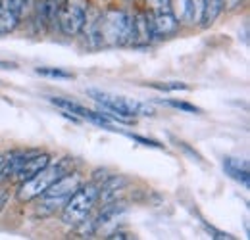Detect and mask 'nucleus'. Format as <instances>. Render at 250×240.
<instances>
[{
    "instance_id": "obj_1",
    "label": "nucleus",
    "mask_w": 250,
    "mask_h": 240,
    "mask_svg": "<svg viewBox=\"0 0 250 240\" xmlns=\"http://www.w3.org/2000/svg\"><path fill=\"white\" fill-rule=\"evenodd\" d=\"M87 37L96 46H122L129 40V16L122 10H108L87 29Z\"/></svg>"
},
{
    "instance_id": "obj_2",
    "label": "nucleus",
    "mask_w": 250,
    "mask_h": 240,
    "mask_svg": "<svg viewBox=\"0 0 250 240\" xmlns=\"http://www.w3.org/2000/svg\"><path fill=\"white\" fill-rule=\"evenodd\" d=\"M98 200V186L89 182L85 186L79 184V188L65 200L62 211V221L65 225H71V227H77L81 223L87 221L89 213L94 208Z\"/></svg>"
},
{
    "instance_id": "obj_3",
    "label": "nucleus",
    "mask_w": 250,
    "mask_h": 240,
    "mask_svg": "<svg viewBox=\"0 0 250 240\" xmlns=\"http://www.w3.org/2000/svg\"><path fill=\"white\" fill-rule=\"evenodd\" d=\"M65 173H69V160H62L58 163H48L35 177L21 182V186L18 190V200L20 202H29L33 198L41 196L50 184H54Z\"/></svg>"
},
{
    "instance_id": "obj_4",
    "label": "nucleus",
    "mask_w": 250,
    "mask_h": 240,
    "mask_svg": "<svg viewBox=\"0 0 250 240\" xmlns=\"http://www.w3.org/2000/svg\"><path fill=\"white\" fill-rule=\"evenodd\" d=\"M87 94L93 100H96L102 108H106L108 112L118 114V118H137V116H154L156 114L150 106H146L143 102H137V100H129L125 96L110 94V92L96 89H89Z\"/></svg>"
},
{
    "instance_id": "obj_5",
    "label": "nucleus",
    "mask_w": 250,
    "mask_h": 240,
    "mask_svg": "<svg viewBox=\"0 0 250 240\" xmlns=\"http://www.w3.org/2000/svg\"><path fill=\"white\" fill-rule=\"evenodd\" d=\"M56 23L65 37L79 35L87 23V12L83 0H62L58 8Z\"/></svg>"
},
{
    "instance_id": "obj_6",
    "label": "nucleus",
    "mask_w": 250,
    "mask_h": 240,
    "mask_svg": "<svg viewBox=\"0 0 250 240\" xmlns=\"http://www.w3.org/2000/svg\"><path fill=\"white\" fill-rule=\"evenodd\" d=\"M79 184H81V177L77 173H71V171L65 173L63 177H60L54 184H50L41 194V198H42V206L41 208H48V211H52L58 206H63L65 200L79 188Z\"/></svg>"
},
{
    "instance_id": "obj_7",
    "label": "nucleus",
    "mask_w": 250,
    "mask_h": 240,
    "mask_svg": "<svg viewBox=\"0 0 250 240\" xmlns=\"http://www.w3.org/2000/svg\"><path fill=\"white\" fill-rule=\"evenodd\" d=\"M154 27L148 14H135L129 16V40L127 44L133 46H145L154 40Z\"/></svg>"
},
{
    "instance_id": "obj_8",
    "label": "nucleus",
    "mask_w": 250,
    "mask_h": 240,
    "mask_svg": "<svg viewBox=\"0 0 250 240\" xmlns=\"http://www.w3.org/2000/svg\"><path fill=\"white\" fill-rule=\"evenodd\" d=\"M62 0H37L33 4V18L39 31H48L56 25V16Z\"/></svg>"
},
{
    "instance_id": "obj_9",
    "label": "nucleus",
    "mask_w": 250,
    "mask_h": 240,
    "mask_svg": "<svg viewBox=\"0 0 250 240\" xmlns=\"http://www.w3.org/2000/svg\"><path fill=\"white\" fill-rule=\"evenodd\" d=\"M48 163H50V156H48V154H31V156L25 154V156L21 158V161H20L16 173H14V179L20 180V182L31 179V177H35L41 169H44Z\"/></svg>"
},
{
    "instance_id": "obj_10",
    "label": "nucleus",
    "mask_w": 250,
    "mask_h": 240,
    "mask_svg": "<svg viewBox=\"0 0 250 240\" xmlns=\"http://www.w3.org/2000/svg\"><path fill=\"white\" fill-rule=\"evenodd\" d=\"M175 18L183 23L194 25L202 20V0H169Z\"/></svg>"
},
{
    "instance_id": "obj_11",
    "label": "nucleus",
    "mask_w": 250,
    "mask_h": 240,
    "mask_svg": "<svg viewBox=\"0 0 250 240\" xmlns=\"http://www.w3.org/2000/svg\"><path fill=\"white\" fill-rule=\"evenodd\" d=\"M50 102L56 104L58 108L65 110V112H69V114H75V116H79L83 120H89L93 121V123H96V125H104V127L110 129V123H108L110 118L106 114H96L93 110H87V108H83V106H79V104H75L71 100H65V98H50Z\"/></svg>"
},
{
    "instance_id": "obj_12",
    "label": "nucleus",
    "mask_w": 250,
    "mask_h": 240,
    "mask_svg": "<svg viewBox=\"0 0 250 240\" xmlns=\"http://www.w3.org/2000/svg\"><path fill=\"white\" fill-rule=\"evenodd\" d=\"M223 169L231 179L243 182L245 186H249V163L245 160H237V158H225L223 160Z\"/></svg>"
},
{
    "instance_id": "obj_13",
    "label": "nucleus",
    "mask_w": 250,
    "mask_h": 240,
    "mask_svg": "<svg viewBox=\"0 0 250 240\" xmlns=\"http://www.w3.org/2000/svg\"><path fill=\"white\" fill-rule=\"evenodd\" d=\"M223 0H202V23L204 25H212L216 21L221 10H223Z\"/></svg>"
},
{
    "instance_id": "obj_14",
    "label": "nucleus",
    "mask_w": 250,
    "mask_h": 240,
    "mask_svg": "<svg viewBox=\"0 0 250 240\" xmlns=\"http://www.w3.org/2000/svg\"><path fill=\"white\" fill-rule=\"evenodd\" d=\"M21 20L6 6V4H2L0 2V35H8V33H12V31L18 27V23H20Z\"/></svg>"
},
{
    "instance_id": "obj_15",
    "label": "nucleus",
    "mask_w": 250,
    "mask_h": 240,
    "mask_svg": "<svg viewBox=\"0 0 250 240\" xmlns=\"http://www.w3.org/2000/svg\"><path fill=\"white\" fill-rule=\"evenodd\" d=\"M127 184V180L122 179V177H112V179H108L100 188H98V198L100 200H104V202H110L116 194H118V190Z\"/></svg>"
},
{
    "instance_id": "obj_16",
    "label": "nucleus",
    "mask_w": 250,
    "mask_h": 240,
    "mask_svg": "<svg viewBox=\"0 0 250 240\" xmlns=\"http://www.w3.org/2000/svg\"><path fill=\"white\" fill-rule=\"evenodd\" d=\"M2 4H6L20 20H23V18L33 10V0H6V2H2Z\"/></svg>"
},
{
    "instance_id": "obj_17",
    "label": "nucleus",
    "mask_w": 250,
    "mask_h": 240,
    "mask_svg": "<svg viewBox=\"0 0 250 240\" xmlns=\"http://www.w3.org/2000/svg\"><path fill=\"white\" fill-rule=\"evenodd\" d=\"M146 6H148V16H158V14L173 12L169 0H146Z\"/></svg>"
},
{
    "instance_id": "obj_18",
    "label": "nucleus",
    "mask_w": 250,
    "mask_h": 240,
    "mask_svg": "<svg viewBox=\"0 0 250 240\" xmlns=\"http://www.w3.org/2000/svg\"><path fill=\"white\" fill-rule=\"evenodd\" d=\"M39 75H46V77H62V79H69L71 73L67 71H62V69H46V67H39L37 69Z\"/></svg>"
},
{
    "instance_id": "obj_19",
    "label": "nucleus",
    "mask_w": 250,
    "mask_h": 240,
    "mask_svg": "<svg viewBox=\"0 0 250 240\" xmlns=\"http://www.w3.org/2000/svg\"><path fill=\"white\" fill-rule=\"evenodd\" d=\"M167 104L171 108H177V110H183V112H188V114H198L200 110L192 104H187V102H177V100H167Z\"/></svg>"
},
{
    "instance_id": "obj_20",
    "label": "nucleus",
    "mask_w": 250,
    "mask_h": 240,
    "mask_svg": "<svg viewBox=\"0 0 250 240\" xmlns=\"http://www.w3.org/2000/svg\"><path fill=\"white\" fill-rule=\"evenodd\" d=\"M152 87L160 90H185L187 89L185 83H177V81H171V83H154Z\"/></svg>"
},
{
    "instance_id": "obj_21",
    "label": "nucleus",
    "mask_w": 250,
    "mask_h": 240,
    "mask_svg": "<svg viewBox=\"0 0 250 240\" xmlns=\"http://www.w3.org/2000/svg\"><path fill=\"white\" fill-rule=\"evenodd\" d=\"M131 139L133 140H137V142H141V144H145V146H152V148H162V144H158V142H154V140H148V139H143V137H133L131 135Z\"/></svg>"
},
{
    "instance_id": "obj_22",
    "label": "nucleus",
    "mask_w": 250,
    "mask_h": 240,
    "mask_svg": "<svg viewBox=\"0 0 250 240\" xmlns=\"http://www.w3.org/2000/svg\"><path fill=\"white\" fill-rule=\"evenodd\" d=\"M6 202H8V190L6 188H0V211L4 210Z\"/></svg>"
},
{
    "instance_id": "obj_23",
    "label": "nucleus",
    "mask_w": 250,
    "mask_h": 240,
    "mask_svg": "<svg viewBox=\"0 0 250 240\" xmlns=\"http://www.w3.org/2000/svg\"><path fill=\"white\" fill-rule=\"evenodd\" d=\"M243 0H223V4H227V8H235V6H239Z\"/></svg>"
},
{
    "instance_id": "obj_24",
    "label": "nucleus",
    "mask_w": 250,
    "mask_h": 240,
    "mask_svg": "<svg viewBox=\"0 0 250 240\" xmlns=\"http://www.w3.org/2000/svg\"><path fill=\"white\" fill-rule=\"evenodd\" d=\"M0 165H2V156H0Z\"/></svg>"
}]
</instances>
